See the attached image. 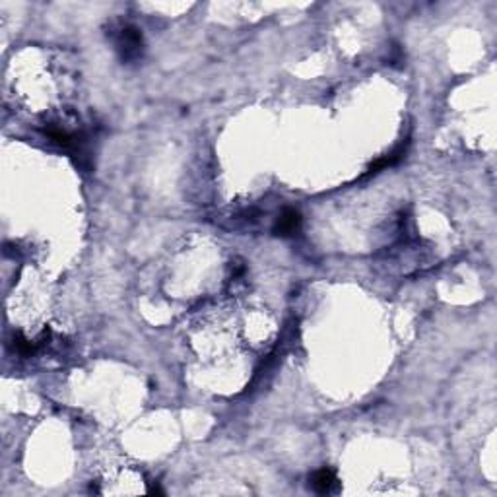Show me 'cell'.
<instances>
[{
	"mask_svg": "<svg viewBox=\"0 0 497 497\" xmlns=\"http://www.w3.org/2000/svg\"><path fill=\"white\" fill-rule=\"evenodd\" d=\"M404 152H406L404 146H400V148H397V150H394V152H391L389 156H384V157H381V159H377L375 164L370 165V169H367V175H373V173H377V171L387 169V167H391V165L398 164V162H400V159L404 157Z\"/></svg>",
	"mask_w": 497,
	"mask_h": 497,
	"instance_id": "cell-4",
	"label": "cell"
},
{
	"mask_svg": "<svg viewBox=\"0 0 497 497\" xmlns=\"http://www.w3.org/2000/svg\"><path fill=\"white\" fill-rule=\"evenodd\" d=\"M14 350L16 354L23 355V357H29V355H33L37 352V344L36 342H31L29 338H26L21 333H16L14 334Z\"/></svg>",
	"mask_w": 497,
	"mask_h": 497,
	"instance_id": "cell-5",
	"label": "cell"
},
{
	"mask_svg": "<svg viewBox=\"0 0 497 497\" xmlns=\"http://www.w3.org/2000/svg\"><path fill=\"white\" fill-rule=\"evenodd\" d=\"M144 37L140 33V29L135 26H125L121 28L119 39H117V51L121 55L122 61H135L142 55Z\"/></svg>",
	"mask_w": 497,
	"mask_h": 497,
	"instance_id": "cell-1",
	"label": "cell"
},
{
	"mask_svg": "<svg viewBox=\"0 0 497 497\" xmlns=\"http://www.w3.org/2000/svg\"><path fill=\"white\" fill-rule=\"evenodd\" d=\"M301 214L295 208H286L284 212L278 216L276 224L272 228V234L280 235V237H291L295 235L301 228Z\"/></svg>",
	"mask_w": 497,
	"mask_h": 497,
	"instance_id": "cell-3",
	"label": "cell"
},
{
	"mask_svg": "<svg viewBox=\"0 0 497 497\" xmlns=\"http://www.w3.org/2000/svg\"><path fill=\"white\" fill-rule=\"evenodd\" d=\"M309 488L319 496H333V493L340 491V480H338L334 470L325 466V469L313 472V476L309 478Z\"/></svg>",
	"mask_w": 497,
	"mask_h": 497,
	"instance_id": "cell-2",
	"label": "cell"
}]
</instances>
